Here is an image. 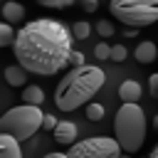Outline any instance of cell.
Segmentation results:
<instances>
[{
	"instance_id": "cell-3",
	"label": "cell",
	"mask_w": 158,
	"mask_h": 158,
	"mask_svg": "<svg viewBox=\"0 0 158 158\" xmlns=\"http://www.w3.org/2000/svg\"><path fill=\"white\" fill-rule=\"evenodd\" d=\"M114 133L123 153H136L146 141V114L138 104H123L114 118Z\"/></svg>"
},
{
	"instance_id": "cell-14",
	"label": "cell",
	"mask_w": 158,
	"mask_h": 158,
	"mask_svg": "<svg viewBox=\"0 0 158 158\" xmlns=\"http://www.w3.org/2000/svg\"><path fill=\"white\" fill-rule=\"evenodd\" d=\"M15 37H17V32L12 30V25L2 22V25H0V44H2V47H12V44H15Z\"/></svg>"
},
{
	"instance_id": "cell-9",
	"label": "cell",
	"mask_w": 158,
	"mask_h": 158,
	"mask_svg": "<svg viewBox=\"0 0 158 158\" xmlns=\"http://www.w3.org/2000/svg\"><path fill=\"white\" fill-rule=\"evenodd\" d=\"M0 158H22L20 141L10 133H0Z\"/></svg>"
},
{
	"instance_id": "cell-17",
	"label": "cell",
	"mask_w": 158,
	"mask_h": 158,
	"mask_svg": "<svg viewBox=\"0 0 158 158\" xmlns=\"http://www.w3.org/2000/svg\"><path fill=\"white\" fill-rule=\"evenodd\" d=\"M96 32H99L101 37H111V35H114V25H111L109 20H99V22H96Z\"/></svg>"
},
{
	"instance_id": "cell-16",
	"label": "cell",
	"mask_w": 158,
	"mask_h": 158,
	"mask_svg": "<svg viewBox=\"0 0 158 158\" xmlns=\"http://www.w3.org/2000/svg\"><path fill=\"white\" fill-rule=\"evenodd\" d=\"M86 118L89 121H101L104 118V106L101 104H86Z\"/></svg>"
},
{
	"instance_id": "cell-18",
	"label": "cell",
	"mask_w": 158,
	"mask_h": 158,
	"mask_svg": "<svg viewBox=\"0 0 158 158\" xmlns=\"http://www.w3.org/2000/svg\"><path fill=\"white\" fill-rule=\"evenodd\" d=\"M94 54H96V59H111V47L104 44V42H99L94 47Z\"/></svg>"
},
{
	"instance_id": "cell-4",
	"label": "cell",
	"mask_w": 158,
	"mask_h": 158,
	"mask_svg": "<svg viewBox=\"0 0 158 158\" xmlns=\"http://www.w3.org/2000/svg\"><path fill=\"white\" fill-rule=\"evenodd\" d=\"M44 116L47 114H42L40 106L22 104V106H15V109L5 111V116L0 118V131L2 133H10L17 141H25V138H30L44 123Z\"/></svg>"
},
{
	"instance_id": "cell-12",
	"label": "cell",
	"mask_w": 158,
	"mask_h": 158,
	"mask_svg": "<svg viewBox=\"0 0 158 158\" xmlns=\"http://www.w3.org/2000/svg\"><path fill=\"white\" fill-rule=\"evenodd\" d=\"M5 79H7L10 86H25V81H27V72H25L20 64H10V67L5 69Z\"/></svg>"
},
{
	"instance_id": "cell-27",
	"label": "cell",
	"mask_w": 158,
	"mask_h": 158,
	"mask_svg": "<svg viewBox=\"0 0 158 158\" xmlns=\"http://www.w3.org/2000/svg\"><path fill=\"white\" fill-rule=\"evenodd\" d=\"M148 158H158V143H156V148L151 151V156H148Z\"/></svg>"
},
{
	"instance_id": "cell-21",
	"label": "cell",
	"mask_w": 158,
	"mask_h": 158,
	"mask_svg": "<svg viewBox=\"0 0 158 158\" xmlns=\"http://www.w3.org/2000/svg\"><path fill=\"white\" fill-rule=\"evenodd\" d=\"M69 64H72V67H84V54L77 52V49H72V54H69Z\"/></svg>"
},
{
	"instance_id": "cell-23",
	"label": "cell",
	"mask_w": 158,
	"mask_h": 158,
	"mask_svg": "<svg viewBox=\"0 0 158 158\" xmlns=\"http://www.w3.org/2000/svg\"><path fill=\"white\" fill-rule=\"evenodd\" d=\"M57 123H59V121H57V118H54L52 114H47V116H44V123H42V126H44L47 131H54V128H57Z\"/></svg>"
},
{
	"instance_id": "cell-22",
	"label": "cell",
	"mask_w": 158,
	"mask_h": 158,
	"mask_svg": "<svg viewBox=\"0 0 158 158\" xmlns=\"http://www.w3.org/2000/svg\"><path fill=\"white\" fill-rule=\"evenodd\" d=\"M148 89H151V96L158 99V72L151 74V79H148Z\"/></svg>"
},
{
	"instance_id": "cell-29",
	"label": "cell",
	"mask_w": 158,
	"mask_h": 158,
	"mask_svg": "<svg viewBox=\"0 0 158 158\" xmlns=\"http://www.w3.org/2000/svg\"><path fill=\"white\" fill-rule=\"evenodd\" d=\"M121 158H131V156H128V153H123V156H121Z\"/></svg>"
},
{
	"instance_id": "cell-5",
	"label": "cell",
	"mask_w": 158,
	"mask_h": 158,
	"mask_svg": "<svg viewBox=\"0 0 158 158\" xmlns=\"http://www.w3.org/2000/svg\"><path fill=\"white\" fill-rule=\"evenodd\" d=\"M111 15L126 27H148L158 20V0H114L109 5Z\"/></svg>"
},
{
	"instance_id": "cell-19",
	"label": "cell",
	"mask_w": 158,
	"mask_h": 158,
	"mask_svg": "<svg viewBox=\"0 0 158 158\" xmlns=\"http://www.w3.org/2000/svg\"><path fill=\"white\" fill-rule=\"evenodd\" d=\"M126 47L123 44H116V47H111V62H123L126 59Z\"/></svg>"
},
{
	"instance_id": "cell-10",
	"label": "cell",
	"mask_w": 158,
	"mask_h": 158,
	"mask_svg": "<svg viewBox=\"0 0 158 158\" xmlns=\"http://www.w3.org/2000/svg\"><path fill=\"white\" fill-rule=\"evenodd\" d=\"M22 17H25V7L20 2H5L2 5V20L7 25H20Z\"/></svg>"
},
{
	"instance_id": "cell-15",
	"label": "cell",
	"mask_w": 158,
	"mask_h": 158,
	"mask_svg": "<svg viewBox=\"0 0 158 158\" xmlns=\"http://www.w3.org/2000/svg\"><path fill=\"white\" fill-rule=\"evenodd\" d=\"M89 32H91V27H89V22H84V20H77V22H74V27H72V35H74V37H79V40H86V37H89Z\"/></svg>"
},
{
	"instance_id": "cell-7",
	"label": "cell",
	"mask_w": 158,
	"mask_h": 158,
	"mask_svg": "<svg viewBox=\"0 0 158 158\" xmlns=\"http://www.w3.org/2000/svg\"><path fill=\"white\" fill-rule=\"evenodd\" d=\"M141 94H143V89H141V84L133 81V79H126V81L118 86V96H121L123 104H138Z\"/></svg>"
},
{
	"instance_id": "cell-2",
	"label": "cell",
	"mask_w": 158,
	"mask_h": 158,
	"mask_svg": "<svg viewBox=\"0 0 158 158\" xmlns=\"http://www.w3.org/2000/svg\"><path fill=\"white\" fill-rule=\"evenodd\" d=\"M104 81H106V74L99 64L74 67L59 79L54 89V104L59 106V111H74L81 104H89V99L96 96Z\"/></svg>"
},
{
	"instance_id": "cell-24",
	"label": "cell",
	"mask_w": 158,
	"mask_h": 158,
	"mask_svg": "<svg viewBox=\"0 0 158 158\" xmlns=\"http://www.w3.org/2000/svg\"><path fill=\"white\" fill-rule=\"evenodd\" d=\"M81 7H84V10H86V12H94V10H96V7H99V5H96V2H94V0H84V2H81Z\"/></svg>"
},
{
	"instance_id": "cell-28",
	"label": "cell",
	"mask_w": 158,
	"mask_h": 158,
	"mask_svg": "<svg viewBox=\"0 0 158 158\" xmlns=\"http://www.w3.org/2000/svg\"><path fill=\"white\" fill-rule=\"evenodd\" d=\"M153 128H156V131H158V114H156V116H153Z\"/></svg>"
},
{
	"instance_id": "cell-20",
	"label": "cell",
	"mask_w": 158,
	"mask_h": 158,
	"mask_svg": "<svg viewBox=\"0 0 158 158\" xmlns=\"http://www.w3.org/2000/svg\"><path fill=\"white\" fill-rule=\"evenodd\" d=\"M44 7H69V5H74L72 0H40Z\"/></svg>"
},
{
	"instance_id": "cell-13",
	"label": "cell",
	"mask_w": 158,
	"mask_h": 158,
	"mask_svg": "<svg viewBox=\"0 0 158 158\" xmlns=\"http://www.w3.org/2000/svg\"><path fill=\"white\" fill-rule=\"evenodd\" d=\"M22 101L30 104V106H42V101H44V91H42L40 86H35V84H27V86L22 89Z\"/></svg>"
},
{
	"instance_id": "cell-25",
	"label": "cell",
	"mask_w": 158,
	"mask_h": 158,
	"mask_svg": "<svg viewBox=\"0 0 158 158\" xmlns=\"http://www.w3.org/2000/svg\"><path fill=\"white\" fill-rule=\"evenodd\" d=\"M138 35V30H133V27H126L123 30V37H136Z\"/></svg>"
},
{
	"instance_id": "cell-1",
	"label": "cell",
	"mask_w": 158,
	"mask_h": 158,
	"mask_svg": "<svg viewBox=\"0 0 158 158\" xmlns=\"http://www.w3.org/2000/svg\"><path fill=\"white\" fill-rule=\"evenodd\" d=\"M12 52L25 72L52 77L69 64L72 32L54 17L30 20L17 30Z\"/></svg>"
},
{
	"instance_id": "cell-11",
	"label": "cell",
	"mask_w": 158,
	"mask_h": 158,
	"mask_svg": "<svg viewBox=\"0 0 158 158\" xmlns=\"http://www.w3.org/2000/svg\"><path fill=\"white\" fill-rule=\"evenodd\" d=\"M156 54H158V49H156V44L153 42H141L138 47H136V52H133V57L141 62V64H151L153 59H156Z\"/></svg>"
},
{
	"instance_id": "cell-6",
	"label": "cell",
	"mask_w": 158,
	"mask_h": 158,
	"mask_svg": "<svg viewBox=\"0 0 158 158\" xmlns=\"http://www.w3.org/2000/svg\"><path fill=\"white\" fill-rule=\"evenodd\" d=\"M67 156L69 158H121V146L116 138L109 136H89L69 146Z\"/></svg>"
},
{
	"instance_id": "cell-26",
	"label": "cell",
	"mask_w": 158,
	"mask_h": 158,
	"mask_svg": "<svg viewBox=\"0 0 158 158\" xmlns=\"http://www.w3.org/2000/svg\"><path fill=\"white\" fill-rule=\"evenodd\" d=\"M42 158H69L67 153H47V156H42Z\"/></svg>"
},
{
	"instance_id": "cell-8",
	"label": "cell",
	"mask_w": 158,
	"mask_h": 158,
	"mask_svg": "<svg viewBox=\"0 0 158 158\" xmlns=\"http://www.w3.org/2000/svg\"><path fill=\"white\" fill-rule=\"evenodd\" d=\"M74 138H77V126L72 121H59L54 128V141L62 146H74Z\"/></svg>"
}]
</instances>
